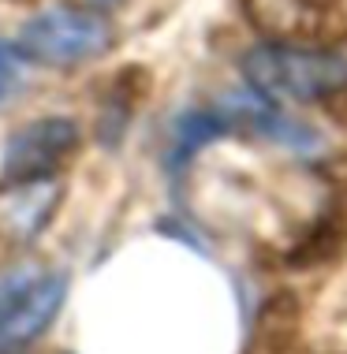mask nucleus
<instances>
[{
    "mask_svg": "<svg viewBox=\"0 0 347 354\" xmlns=\"http://www.w3.org/2000/svg\"><path fill=\"white\" fill-rule=\"evenodd\" d=\"M247 86L273 104H314L347 90V56L325 45L262 41L239 60Z\"/></svg>",
    "mask_w": 347,
    "mask_h": 354,
    "instance_id": "obj_1",
    "label": "nucleus"
},
{
    "mask_svg": "<svg viewBox=\"0 0 347 354\" xmlns=\"http://www.w3.org/2000/svg\"><path fill=\"white\" fill-rule=\"evenodd\" d=\"M116 30L101 8H45L15 30L12 45L34 68H79L112 49Z\"/></svg>",
    "mask_w": 347,
    "mask_h": 354,
    "instance_id": "obj_2",
    "label": "nucleus"
},
{
    "mask_svg": "<svg viewBox=\"0 0 347 354\" xmlns=\"http://www.w3.org/2000/svg\"><path fill=\"white\" fill-rule=\"evenodd\" d=\"M67 302V272L45 265L0 269V354H19L53 328Z\"/></svg>",
    "mask_w": 347,
    "mask_h": 354,
    "instance_id": "obj_3",
    "label": "nucleus"
},
{
    "mask_svg": "<svg viewBox=\"0 0 347 354\" xmlns=\"http://www.w3.org/2000/svg\"><path fill=\"white\" fill-rule=\"evenodd\" d=\"M82 142V127L71 116H37L19 123L0 146V179H42L56 176Z\"/></svg>",
    "mask_w": 347,
    "mask_h": 354,
    "instance_id": "obj_4",
    "label": "nucleus"
},
{
    "mask_svg": "<svg viewBox=\"0 0 347 354\" xmlns=\"http://www.w3.org/2000/svg\"><path fill=\"white\" fill-rule=\"evenodd\" d=\"M64 202V183L56 176L42 179H0V243L34 246L53 224Z\"/></svg>",
    "mask_w": 347,
    "mask_h": 354,
    "instance_id": "obj_5",
    "label": "nucleus"
},
{
    "mask_svg": "<svg viewBox=\"0 0 347 354\" xmlns=\"http://www.w3.org/2000/svg\"><path fill=\"white\" fill-rule=\"evenodd\" d=\"M23 71H26V60L19 56V49L12 41H0V104H8L12 93L23 86Z\"/></svg>",
    "mask_w": 347,
    "mask_h": 354,
    "instance_id": "obj_6",
    "label": "nucleus"
},
{
    "mask_svg": "<svg viewBox=\"0 0 347 354\" xmlns=\"http://www.w3.org/2000/svg\"><path fill=\"white\" fill-rule=\"evenodd\" d=\"M82 4H90V8H112L116 0H82Z\"/></svg>",
    "mask_w": 347,
    "mask_h": 354,
    "instance_id": "obj_7",
    "label": "nucleus"
}]
</instances>
